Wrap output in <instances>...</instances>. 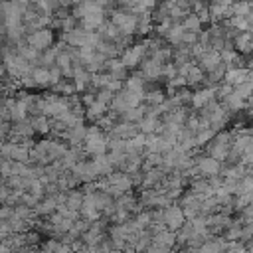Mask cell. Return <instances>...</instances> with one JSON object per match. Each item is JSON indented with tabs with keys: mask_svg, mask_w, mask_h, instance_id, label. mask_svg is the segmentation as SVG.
I'll return each instance as SVG.
<instances>
[{
	"mask_svg": "<svg viewBox=\"0 0 253 253\" xmlns=\"http://www.w3.org/2000/svg\"><path fill=\"white\" fill-rule=\"evenodd\" d=\"M51 89H53L57 95H63V97H71V95L77 93V91H75V85H73V79H65V77H63L57 85H53Z\"/></svg>",
	"mask_w": 253,
	"mask_h": 253,
	"instance_id": "cell-33",
	"label": "cell"
},
{
	"mask_svg": "<svg viewBox=\"0 0 253 253\" xmlns=\"http://www.w3.org/2000/svg\"><path fill=\"white\" fill-rule=\"evenodd\" d=\"M168 97H166V93L162 89H146V93H144V105L146 107H158Z\"/></svg>",
	"mask_w": 253,
	"mask_h": 253,
	"instance_id": "cell-27",
	"label": "cell"
},
{
	"mask_svg": "<svg viewBox=\"0 0 253 253\" xmlns=\"http://www.w3.org/2000/svg\"><path fill=\"white\" fill-rule=\"evenodd\" d=\"M111 22L119 28V32L123 36H132L136 34V26H138V16H134L132 12L125 10V8H113L111 10Z\"/></svg>",
	"mask_w": 253,
	"mask_h": 253,
	"instance_id": "cell-2",
	"label": "cell"
},
{
	"mask_svg": "<svg viewBox=\"0 0 253 253\" xmlns=\"http://www.w3.org/2000/svg\"><path fill=\"white\" fill-rule=\"evenodd\" d=\"M83 198H85L83 190H69V192H65V208L79 213V210L83 206Z\"/></svg>",
	"mask_w": 253,
	"mask_h": 253,
	"instance_id": "cell-23",
	"label": "cell"
},
{
	"mask_svg": "<svg viewBox=\"0 0 253 253\" xmlns=\"http://www.w3.org/2000/svg\"><path fill=\"white\" fill-rule=\"evenodd\" d=\"M138 132L140 134H160L162 132V119H158V117H152V115H148L146 113V117L138 123Z\"/></svg>",
	"mask_w": 253,
	"mask_h": 253,
	"instance_id": "cell-15",
	"label": "cell"
},
{
	"mask_svg": "<svg viewBox=\"0 0 253 253\" xmlns=\"http://www.w3.org/2000/svg\"><path fill=\"white\" fill-rule=\"evenodd\" d=\"M152 243L162 245L166 249H174V245H176V231H170V229L162 227L160 231L152 233Z\"/></svg>",
	"mask_w": 253,
	"mask_h": 253,
	"instance_id": "cell-19",
	"label": "cell"
},
{
	"mask_svg": "<svg viewBox=\"0 0 253 253\" xmlns=\"http://www.w3.org/2000/svg\"><path fill=\"white\" fill-rule=\"evenodd\" d=\"M215 99V87H200V89H196L194 93H192V101H190V105L194 107V109H204L210 101H213Z\"/></svg>",
	"mask_w": 253,
	"mask_h": 253,
	"instance_id": "cell-10",
	"label": "cell"
},
{
	"mask_svg": "<svg viewBox=\"0 0 253 253\" xmlns=\"http://www.w3.org/2000/svg\"><path fill=\"white\" fill-rule=\"evenodd\" d=\"M186 83H188V87H202L206 83V73L194 63L190 67V71L186 73Z\"/></svg>",
	"mask_w": 253,
	"mask_h": 253,
	"instance_id": "cell-26",
	"label": "cell"
},
{
	"mask_svg": "<svg viewBox=\"0 0 253 253\" xmlns=\"http://www.w3.org/2000/svg\"><path fill=\"white\" fill-rule=\"evenodd\" d=\"M146 57V43L144 42H138V43H132L130 47H126L123 53H121V61L125 63L126 69H134L138 67Z\"/></svg>",
	"mask_w": 253,
	"mask_h": 253,
	"instance_id": "cell-5",
	"label": "cell"
},
{
	"mask_svg": "<svg viewBox=\"0 0 253 253\" xmlns=\"http://www.w3.org/2000/svg\"><path fill=\"white\" fill-rule=\"evenodd\" d=\"M36 215L40 217H49L51 213L57 211V202H55V196H45L43 200H40V204L34 208Z\"/></svg>",
	"mask_w": 253,
	"mask_h": 253,
	"instance_id": "cell-20",
	"label": "cell"
},
{
	"mask_svg": "<svg viewBox=\"0 0 253 253\" xmlns=\"http://www.w3.org/2000/svg\"><path fill=\"white\" fill-rule=\"evenodd\" d=\"M247 174H249V176H253V166H251V168H247Z\"/></svg>",
	"mask_w": 253,
	"mask_h": 253,
	"instance_id": "cell-44",
	"label": "cell"
},
{
	"mask_svg": "<svg viewBox=\"0 0 253 253\" xmlns=\"http://www.w3.org/2000/svg\"><path fill=\"white\" fill-rule=\"evenodd\" d=\"M162 221H164V227L170 229V231H178L184 223H186V215H184V210L180 204H170L168 208L162 210Z\"/></svg>",
	"mask_w": 253,
	"mask_h": 253,
	"instance_id": "cell-4",
	"label": "cell"
},
{
	"mask_svg": "<svg viewBox=\"0 0 253 253\" xmlns=\"http://www.w3.org/2000/svg\"><path fill=\"white\" fill-rule=\"evenodd\" d=\"M184 28H182V24H172L170 26V30H168V34H166V38H164V42L168 43V45H172V47H178V45H182V36H184Z\"/></svg>",
	"mask_w": 253,
	"mask_h": 253,
	"instance_id": "cell-25",
	"label": "cell"
},
{
	"mask_svg": "<svg viewBox=\"0 0 253 253\" xmlns=\"http://www.w3.org/2000/svg\"><path fill=\"white\" fill-rule=\"evenodd\" d=\"M6 75H8V73H6V67H4V63H2V59H0V81L6 79Z\"/></svg>",
	"mask_w": 253,
	"mask_h": 253,
	"instance_id": "cell-40",
	"label": "cell"
},
{
	"mask_svg": "<svg viewBox=\"0 0 253 253\" xmlns=\"http://www.w3.org/2000/svg\"><path fill=\"white\" fill-rule=\"evenodd\" d=\"M40 253H51V251H47V249H42V251H40Z\"/></svg>",
	"mask_w": 253,
	"mask_h": 253,
	"instance_id": "cell-46",
	"label": "cell"
},
{
	"mask_svg": "<svg viewBox=\"0 0 253 253\" xmlns=\"http://www.w3.org/2000/svg\"><path fill=\"white\" fill-rule=\"evenodd\" d=\"M188 2H190V4L194 6V4H198V2H202V0H188Z\"/></svg>",
	"mask_w": 253,
	"mask_h": 253,
	"instance_id": "cell-43",
	"label": "cell"
},
{
	"mask_svg": "<svg viewBox=\"0 0 253 253\" xmlns=\"http://www.w3.org/2000/svg\"><path fill=\"white\" fill-rule=\"evenodd\" d=\"M10 235H12V229H10L8 221H6V219H0V241L8 239Z\"/></svg>",
	"mask_w": 253,
	"mask_h": 253,
	"instance_id": "cell-36",
	"label": "cell"
},
{
	"mask_svg": "<svg viewBox=\"0 0 253 253\" xmlns=\"http://www.w3.org/2000/svg\"><path fill=\"white\" fill-rule=\"evenodd\" d=\"M105 71L113 77V79H119V81H126V67L125 63L121 61V57H113V59H107V65H105Z\"/></svg>",
	"mask_w": 253,
	"mask_h": 253,
	"instance_id": "cell-17",
	"label": "cell"
},
{
	"mask_svg": "<svg viewBox=\"0 0 253 253\" xmlns=\"http://www.w3.org/2000/svg\"><path fill=\"white\" fill-rule=\"evenodd\" d=\"M85 138H87V126H85V123H83V125H77V126H71V128H67V132H65V140L69 142V146L83 148Z\"/></svg>",
	"mask_w": 253,
	"mask_h": 253,
	"instance_id": "cell-16",
	"label": "cell"
},
{
	"mask_svg": "<svg viewBox=\"0 0 253 253\" xmlns=\"http://www.w3.org/2000/svg\"><path fill=\"white\" fill-rule=\"evenodd\" d=\"M168 253H182V251H178V249H170Z\"/></svg>",
	"mask_w": 253,
	"mask_h": 253,
	"instance_id": "cell-45",
	"label": "cell"
},
{
	"mask_svg": "<svg viewBox=\"0 0 253 253\" xmlns=\"http://www.w3.org/2000/svg\"><path fill=\"white\" fill-rule=\"evenodd\" d=\"M28 117H30V113H28V107L20 101V99H16V103H14V107L10 109V123H20V121H28Z\"/></svg>",
	"mask_w": 253,
	"mask_h": 253,
	"instance_id": "cell-30",
	"label": "cell"
},
{
	"mask_svg": "<svg viewBox=\"0 0 253 253\" xmlns=\"http://www.w3.org/2000/svg\"><path fill=\"white\" fill-rule=\"evenodd\" d=\"M219 63H221V53L215 51V49H206V51L196 59V65H198L206 75L211 73Z\"/></svg>",
	"mask_w": 253,
	"mask_h": 253,
	"instance_id": "cell-9",
	"label": "cell"
},
{
	"mask_svg": "<svg viewBox=\"0 0 253 253\" xmlns=\"http://www.w3.org/2000/svg\"><path fill=\"white\" fill-rule=\"evenodd\" d=\"M26 43L32 45L34 49H38L40 53L49 49L55 43V32L51 28H42V30H34L26 36Z\"/></svg>",
	"mask_w": 253,
	"mask_h": 253,
	"instance_id": "cell-3",
	"label": "cell"
},
{
	"mask_svg": "<svg viewBox=\"0 0 253 253\" xmlns=\"http://www.w3.org/2000/svg\"><path fill=\"white\" fill-rule=\"evenodd\" d=\"M32 79L36 87H51V77H49V67H32Z\"/></svg>",
	"mask_w": 253,
	"mask_h": 253,
	"instance_id": "cell-24",
	"label": "cell"
},
{
	"mask_svg": "<svg viewBox=\"0 0 253 253\" xmlns=\"http://www.w3.org/2000/svg\"><path fill=\"white\" fill-rule=\"evenodd\" d=\"M239 162H241L243 166H247V168H251V166H253V146H251V148H249V150L239 158Z\"/></svg>",
	"mask_w": 253,
	"mask_h": 253,
	"instance_id": "cell-37",
	"label": "cell"
},
{
	"mask_svg": "<svg viewBox=\"0 0 253 253\" xmlns=\"http://www.w3.org/2000/svg\"><path fill=\"white\" fill-rule=\"evenodd\" d=\"M12 215H14V208L2 204V206H0V219H10Z\"/></svg>",
	"mask_w": 253,
	"mask_h": 253,
	"instance_id": "cell-38",
	"label": "cell"
},
{
	"mask_svg": "<svg viewBox=\"0 0 253 253\" xmlns=\"http://www.w3.org/2000/svg\"><path fill=\"white\" fill-rule=\"evenodd\" d=\"M154 20H152V12H146L142 16H138V26H136V34L140 36H148L150 32H154Z\"/></svg>",
	"mask_w": 253,
	"mask_h": 253,
	"instance_id": "cell-29",
	"label": "cell"
},
{
	"mask_svg": "<svg viewBox=\"0 0 253 253\" xmlns=\"http://www.w3.org/2000/svg\"><path fill=\"white\" fill-rule=\"evenodd\" d=\"M146 111H148V107H146V105L132 107V109H128V111L121 117V121H126V123H134V125H138V123L146 117Z\"/></svg>",
	"mask_w": 253,
	"mask_h": 253,
	"instance_id": "cell-28",
	"label": "cell"
},
{
	"mask_svg": "<svg viewBox=\"0 0 253 253\" xmlns=\"http://www.w3.org/2000/svg\"><path fill=\"white\" fill-rule=\"evenodd\" d=\"M182 28H184L186 32L200 34V32H202V22H200V20H198V16L192 12V14H188V16L182 20Z\"/></svg>",
	"mask_w": 253,
	"mask_h": 253,
	"instance_id": "cell-35",
	"label": "cell"
},
{
	"mask_svg": "<svg viewBox=\"0 0 253 253\" xmlns=\"http://www.w3.org/2000/svg\"><path fill=\"white\" fill-rule=\"evenodd\" d=\"M211 2H215V4H223V6H231L235 0H211Z\"/></svg>",
	"mask_w": 253,
	"mask_h": 253,
	"instance_id": "cell-41",
	"label": "cell"
},
{
	"mask_svg": "<svg viewBox=\"0 0 253 253\" xmlns=\"http://www.w3.org/2000/svg\"><path fill=\"white\" fill-rule=\"evenodd\" d=\"M83 150L87 156H101L109 152V138L103 132V128L99 125H91L87 126V138L83 142Z\"/></svg>",
	"mask_w": 253,
	"mask_h": 253,
	"instance_id": "cell-1",
	"label": "cell"
},
{
	"mask_svg": "<svg viewBox=\"0 0 253 253\" xmlns=\"http://www.w3.org/2000/svg\"><path fill=\"white\" fill-rule=\"evenodd\" d=\"M28 121H30L32 128H34V132H38V134L51 132V121L45 115H32V117H28Z\"/></svg>",
	"mask_w": 253,
	"mask_h": 253,
	"instance_id": "cell-22",
	"label": "cell"
},
{
	"mask_svg": "<svg viewBox=\"0 0 253 253\" xmlns=\"http://www.w3.org/2000/svg\"><path fill=\"white\" fill-rule=\"evenodd\" d=\"M217 134V130H213L211 126H208V128H204V130H198L196 132V146H208L211 140H213V136Z\"/></svg>",
	"mask_w": 253,
	"mask_h": 253,
	"instance_id": "cell-34",
	"label": "cell"
},
{
	"mask_svg": "<svg viewBox=\"0 0 253 253\" xmlns=\"http://www.w3.org/2000/svg\"><path fill=\"white\" fill-rule=\"evenodd\" d=\"M97 34L101 36V40L115 42V43H117V42L121 40V36H123V34L119 32V28H117V26H115L111 20H105V24H103V26L97 30Z\"/></svg>",
	"mask_w": 253,
	"mask_h": 253,
	"instance_id": "cell-21",
	"label": "cell"
},
{
	"mask_svg": "<svg viewBox=\"0 0 253 253\" xmlns=\"http://www.w3.org/2000/svg\"><path fill=\"white\" fill-rule=\"evenodd\" d=\"M0 91H2V85H0Z\"/></svg>",
	"mask_w": 253,
	"mask_h": 253,
	"instance_id": "cell-48",
	"label": "cell"
},
{
	"mask_svg": "<svg viewBox=\"0 0 253 253\" xmlns=\"http://www.w3.org/2000/svg\"><path fill=\"white\" fill-rule=\"evenodd\" d=\"M103 24H105V10L103 8H97V10L89 12L83 20H79V26L87 32H97Z\"/></svg>",
	"mask_w": 253,
	"mask_h": 253,
	"instance_id": "cell-11",
	"label": "cell"
},
{
	"mask_svg": "<svg viewBox=\"0 0 253 253\" xmlns=\"http://www.w3.org/2000/svg\"><path fill=\"white\" fill-rule=\"evenodd\" d=\"M10 192H12V190H10L6 184H0V206L8 202V196H10Z\"/></svg>",
	"mask_w": 253,
	"mask_h": 253,
	"instance_id": "cell-39",
	"label": "cell"
},
{
	"mask_svg": "<svg viewBox=\"0 0 253 253\" xmlns=\"http://www.w3.org/2000/svg\"><path fill=\"white\" fill-rule=\"evenodd\" d=\"M136 134H138V125L126 123V121L115 123V126L107 132V136H111V138H123V140H130V138L136 136Z\"/></svg>",
	"mask_w": 253,
	"mask_h": 253,
	"instance_id": "cell-8",
	"label": "cell"
},
{
	"mask_svg": "<svg viewBox=\"0 0 253 253\" xmlns=\"http://www.w3.org/2000/svg\"><path fill=\"white\" fill-rule=\"evenodd\" d=\"M91 162H93V168H95V172H97V176H99V178H107L109 174H113V172H115V166L111 164V160H109V156H107V154L93 156V158H91Z\"/></svg>",
	"mask_w": 253,
	"mask_h": 253,
	"instance_id": "cell-18",
	"label": "cell"
},
{
	"mask_svg": "<svg viewBox=\"0 0 253 253\" xmlns=\"http://www.w3.org/2000/svg\"><path fill=\"white\" fill-rule=\"evenodd\" d=\"M249 75H251V71H249L247 67H243V65H239V67H229V69L225 71L223 81L229 83L231 87H237V85L245 83V81L249 79Z\"/></svg>",
	"mask_w": 253,
	"mask_h": 253,
	"instance_id": "cell-14",
	"label": "cell"
},
{
	"mask_svg": "<svg viewBox=\"0 0 253 253\" xmlns=\"http://www.w3.org/2000/svg\"><path fill=\"white\" fill-rule=\"evenodd\" d=\"M162 69H164V65L156 63L150 57H144V61L140 63V71L138 73L142 75L144 81H156L158 77H162Z\"/></svg>",
	"mask_w": 253,
	"mask_h": 253,
	"instance_id": "cell-12",
	"label": "cell"
},
{
	"mask_svg": "<svg viewBox=\"0 0 253 253\" xmlns=\"http://www.w3.org/2000/svg\"><path fill=\"white\" fill-rule=\"evenodd\" d=\"M194 164L198 168V174L204 176V178H211V176H219L221 174V162L211 158L210 154H202V156H196L194 158Z\"/></svg>",
	"mask_w": 253,
	"mask_h": 253,
	"instance_id": "cell-6",
	"label": "cell"
},
{
	"mask_svg": "<svg viewBox=\"0 0 253 253\" xmlns=\"http://www.w3.org/2000/svg\"><path fill=\"white\" fill-rule=\"evenodd\" d=\"M253 10V4L249 0H235L231 6H229V14L231 16H249ZM229 16V18H231Z\"/></svg>",
	"mask_w": 253,
	"mask_h": 253,
	"instance_id": "cell-31",
	"label": "cell"
},
{
	"mask_svg": "<svg viewBox=\"0 0 253 253\" xmlns=\"http://www.w3.org/2000/svg\"><path fill=\"white\" fill-rule=\"evenodd\" d=\"M233 49L239 55H251L253 53V34L251 32H239L233 38Z\"/></svg>",
	"mask_w": 253,
	"mask_h": 253,
	"instance_id": "cell-13",
	"label": "cell"
},
{
	"mask_svg": "<svg viewBox=\"0 0 253 253\" xmlns=\"http://www.w3.org/2000/svg\"><path fill=\"white\" fill-rule=\"evenodd\" d=\"M89 34H91V32L83 30L81 26H77V28H73L71 32L61 34V42H63V43H67L69 47H77V49H79V47H87Z\"/></svg>",
	"mask_w": 253,
	"mask_h": 253,
	"instance_id": "cell-7",
	"label": "cell"
},
{
	"mask_svg": "<svg viewBox=\"0 0 253 253\" xmlns=\"http://www.w3.org/2000/svg\"><path fill=\"white\" fill-rule=\"evenodd\" d=\"M126 253H138V251H126Z\"/></svg>",
	"mask_w": 253,
	"mask_h": 253,
	"instance_id": "cell-47",
	"label": "cell"
},
{
	"mask_svg": "<svg viewBox=\"0 0 253 253\" xmlns=\"http://www.w3.org/2000/svg\"><path fill=\"white\" fill-rule=\"evenodd\" d=\"M125 89L128 91H136V93H146V85H144V79L140 73H134L130 77H126L125 81Z\"/></svg>",
	"mask_w": 253,
	"mask_h": 253,
	"instance_id": "cell-32",
	"label": "cell"
},
{
	"mask_svg": "<svg viewBox=\"0 0 253 253\" xmlns=\"http://www.w3.org/2000/svg\"><path fill=\"white\" fill-rule=\"evenodd\" d=\"M111 253H126V251H123V249H113Z\"/></svg>",
	"mask_w": 253,
	"mask_h": 253,
	"instance_id": "cell-42",
	"label": "cell"
}]
</instances>
